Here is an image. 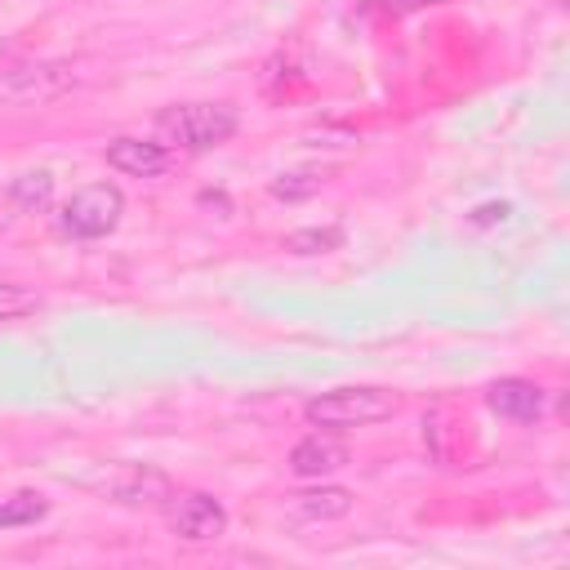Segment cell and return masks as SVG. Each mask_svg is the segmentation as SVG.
<instances>
[{"label":"cell","mask_w":570,"mask_h":570,"mask_svg":"<svg viewBox=\"0 0 570 570\" xmlns=\"http://www.w3.org/2000/svg\"><path fill=\"white\" fill-rule=\"evenodd\" d=\"M494 218L503 223V218H508V205H481V209L472 214V223H494Z\"/></svg>","instance_id":"16"},{"label":"cell","mask_w":570,"mask_h":570,"mask_svg":"<svg viewBox=\"0 0 570 570\" xmlns=\"http://www.w3.org/2000/svg\"><path fill=\"white\" fill-rule=\"evenodd\" d=\"M321 183H325L321 174H289V178H276V183H272V196H281V200H298V196L316 191Z\"/></svg>","instance_id":"14"},{"label":"cell","mask_w":570,"mask_h":570,"mask_svg":"<svg viewBox=\"0 0 570 570\" xmlns=\"http://www.w3.org/2000/svg\"><path fill=\"white\" fill-rule=\"evenodd\" d=\"M428 4H441V0H387V9H428Z\"/></svg>","instance_id":"17"},{"label":"cell","mask_w":570,"mask_h":570,"mask_svg":"<svg viewBox=\"0 0 570 570\" xmlns=\"http://www.w3.org/2000/svg\"><path fill=\"white\" fill-rule=\"evenodd\" d=\"M102 490H107L116 503H129V508H156V503L174 499L169 476L156 472V468H138V463L120 468L111 481H102Z\"/></svg>","instance_id":"5"},{"label":"cell","mask_w":570,"mask_h":570,"mask_svg":"<svg viewBox=\"0 0 570 570\" xmlns=\"http://www.w3.org/2000/svg\"><path fill=\"white\" fill-rule=\"evenodd\" d=\"M45 499L40 494H13V499H4L0 503V530H13V525H31V521H40L45 517Z\"/></svg>","instance_id":"12"},{"label":"cell","mask_w":570,"mask_h":570,"mask_svg":"<svg viewBox=\"0 0 570 570\" xmlns=\"http://www.w3.org/2000/svg\"><path fill=\"white\" fill-rule=\"evenodd\" d=\"M107 165L129 174V178H156L169 169V147L151 138H116L107 147Z\"/></svg>","instance_id":"6"},{"label":"cell","mask_w":570,"mask_h":570,"mask_svg":"<svg viewBox=\"0 0 570 570\" xmlns=\"http://www.w3.org/2000/svg\"><path fill=\"white\" fill-rule=\"evenodd\" d=\"M485 401L494 414H503L512 423H534L543 414V387L530 379H499V383H490Z\"/></svg>","instance_id":"7"},{"label":"cell","mask_w":570,"mask_h":570,"mask_svg":"<svg viewBox=\"0 0 570 570\" xmlns=\"http://www.w3.org/2000/svg\"><path fill=\"white\" fill-rule=\"evenodd\" d=\"M396 396L387 387H334L325 396H312L303 405L312 428H330V432H347V428H370L396 414Z\"/></svg>","instance_id":"2"},{"label":"cell","mask_w":570,"mask_h":570,"mask_svg":"<svg viewBox=\"0 0 570 570\" xmlns=\"http://www.w3.org/2000/svg\"><path fill=\"white\" fill-rule=\"evenodd\" d=\"M343 245V227H303V232H289L285 236V249L289 254H330Z\"/></svg>","instance_id":"11"},{"label":"cell","mask_w":570,"mask_h":570,"mask_svg":"<svg viewBox=\"0 0 570 570\" xmlns=\"http://www.w3.org/2000/svg\"><path fill=\"white\" fill-rule=\"evenodd\" d=\"M285 508H289V517H298V521H334V517H343V512L352 508V494L338 490V485H316V490L289 494Z\"/></svg>","instance_id":"9"},{"label":"cell","mask_w":570,"mask_h":570,"mask_svg":"<svg viewBox=\"0 0 570 570\" xmlns=\"http://www.w3.org/2000/svg\"><path fill=\"white\" fill-rule=\"evenodd\" d=\"M120 214H125L120 187H116V183H89V187H80V191L62 205L58 227H62L67 236H76V240H98V236H107V232L120 223Z\"/></svg>","instance_id":"3"},{"label":"cell","mask_w":570,"mask_h":570,"mask_svg":"<svg viewBox=\"0 0 570 570\" xmlns=\"http://www.w3.org/2000/svg\"><path fill=\"white\" fill-rule=\"evenodd\" d=\"M40 307V294L31 285H18V281H0V321H18L27 312Z\"/></svg>","instance_id":"13"},{"label":"cell","mask_w":570,"mask_h":570,"mask_svg":"<svg viewBox=\"0 0 570 570\" xmlns=\"http://www.w3.org/2000/svg\"><path fill=\"white\" fill-rule=\"evenodd\" d=\"M18 218H22V209H18V205L9 200V191H4V196H0V232H9Z\"/></svg>","instance_id":"15"},{"label":"cell","mask_w":570,"mask_h":570,"mask_svg":"<svg viewBox=\"0 0 570 570\" xmlns=\"http://www.w3.org/2000/svg\"><path fill=\"white\" fill-rule=\"evenodd\" d=\"M343 463H347V445L334 441V436H321V432L303 436V441L289 450V472H294V476H307V481H321V476L338 472Z\"/></svg>","instance_id":"8"},{"label":"cell","mask_w":570,"mask_h":570,"mask_svg":"<svg viewBox=\"0 0 570 570\" xmlns=\"http://www.w3.org/2000/svg\"><path fill=\"white\" fill-rule=\"evenodd\" d=\"M169 525L187 543H209V539H218L227 530V508L214 494H200V490L196 494H178L169 503Z\"/></svg>","instance_id":"4"},{"label":"cell","mask_w":570,"mask_h":570,"mask_svg":"<svg viewBox=\"0 0 570 570\" xmlns=\"http://www.w3.org/2000/svg\"><path fill=\"white\" fill-rule=\"evenodd\" d=\"M9 200L22 209V214H40L53 205V174L49 169H31V174H18L9 183Z\"/></svg>","instance_id":"10"},{"label":"cell","mask_w":570,"mask_h":570,"mask_svg":"<svg viewBox=\"0 0 570 570\" xmlns=\"http://www.w3.org/2000/svg\"><path fill=\"white\" fill-rule=\"evenodd\" d=\"M240 116L232 102H178L169 111H160L156 134L169 147H187V151H209L218 142H227L236 134Z\"/></svg>","instance_id":"1"}]
</instances>
